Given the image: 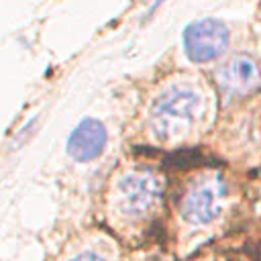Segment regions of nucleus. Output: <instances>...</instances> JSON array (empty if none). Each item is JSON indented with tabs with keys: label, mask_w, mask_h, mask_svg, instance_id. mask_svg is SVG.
<instances>
[{
	"label": "nucleus",
	"mask_w": 261,
	"mask_h": 261,
	"mask_svg": "<svg viewBox=\"0 0 261 261\" xmlns=\"http://www.w3.org/2000/svg\"><path fill=\"white\" fill-rule=\"evenodd\" d=\"M206 110L202 92L188 82H173L153 100L149 110V133L161 145L186 141L198 128Z\"/></svg>",
	"instance_id": "nucleus-1"
},
{
	"label": "nucleus",
	"mask_w": 261,
	"mask_h": 261,
	"mask_svg": "<svg viewBox=\"0 0 261 261\" xmlns=\"http://www.w3.org/2000/svg\"><path fill=\"white\" fill-rule=\"evenodd\" d=\"M163 202V177L153 167L124 169L112 184L110 208L124 224L149 222Z\"/></svg>",
	"instance_id": "nucleus-2"
},
{
	"label": "nucleus",
	"mask_w": 261,
	"mask_h": 261,
	"mask_svg": "<svg viewBox=\"0 0 261 261\" xmlns=\"http://www.w3.org/2000/svg\"><path fill=\"white\" fill-rule=\"evenodd\" d=\"M226 186L216 171H200L181 190L179 214L192 226L212 224L224 208Z\"/></svg>",
	"instance_id": "nucleus-3"
},
{
	"label": "nucleus",
	"mask_w": 261,
	"mask_h": 261,
	"mask_svg": "<svg viewBox=\"0 0 261 261\" xmlns=\"http://www.w3.org/2000/svg\"><path fill=\"white\" fill-rule=\"evenodd\" d=\"M228 47V29L216 18L194 20L184 31V49L194 63H210Z\"/></svg>",
	"instance_id": "nucleus-4"
},
{
	"label": "nucleus",
	"mask_w": 261,
	"mask_h": 261,
	"mask_svg": "<svg viewBox=\"0 0 261 261\" xmlns=\"http://www.w3.org/2000/svg\"><path fill=\"white\" fill-rule=\"evenodd\" d=\"M216 86L220 94L228 100L245 98L261 88L259 63L245 53H239L224 61L216 71Z\"/></svg>",
	"instance_id": "nucleus-5"
},
{
	"label": "nucleus",
	"mask_w": 261,
	"mask_h": 261,
	"mask_svg": "<svg viewBox=\"0 0 261 261\" xmlns=\"http://www.w3.org/2000/svg\"><path fill=\"white\" fill-rule=\"evenodd\" d=\"M106 141H108V133L104 124L96 118H84L67 139V153L75 161L88 163L102 155Z\"/></svg>",
	"instance_id": "nucleus-6"
},
{
	"label": "nucleus",
	"mask_w": 261,
	"mask_h": 261,
	"mask_svg": "<svg viewBox=\"0 0 261 261\" xmlns=\"http://www.w3.org/2000/svg\"><path fill=\"white\" fill-rule=\"evenodd\" d=\"M69 261H104V259L98 253H94V251H82L75 257H71Z\"/></svg>",
	"instance_id": "nucleus-7"
}]
</instances>
